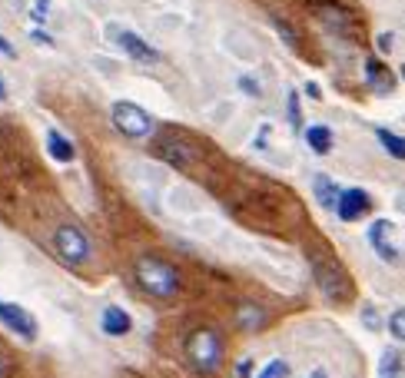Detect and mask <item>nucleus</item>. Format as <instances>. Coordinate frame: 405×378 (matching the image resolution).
<instances>
[{"label":"nucleus","mask_w":405,"mask_h":378,"mask_svg":"<svg viewBox=\"0 0 405 378\" xmlns=\"http://www.w3.org/2000/svg\"><path fill=\"white\" fill-rule=\"evenodd\" d=\"M136 279L156 299H173L180 292V272H176L173 262L160 259V256H143L136 262Z\"/></svg>","instance_id":"nucleus-1"},{"label":"nucleus","mask_w":405,"mask_h":378,"mask_svg":"<svg viewBox=\"0 0 405 378\" xmlns=\"http://www.w3.org/2000/svg\"><path fill=\"white\" fill-rule=\"evenodd\" d=\"M187 355L196 372L213 375V372L223 365V338H219L213 329H196L187 342Z\"/></svg>","instance_id":"nucleus-2"},{"label":"nucleus","mask_w":405,"mask_h":378,"mask_svg":"<svg viewBox=\"0 0 405 378\" xmlns=\"http://www.w3.org/2000/svg\"><path fill=\"white\" fill-rule=\"evenodd\" d=\"M54 249L66 266H87V262L93 259V242H90L87 232L80 226H74V223H66V226H60L54 232Z\"/></svg>","instance_id":"nucleus-3"},{"label":"nucleus","mask_w":405,"mask_h":378,"mask_svg":"<svg viewBox=\"0 0 405 378\" xmlns=\"http://www.w3.org/2000/svg\"><path fill=\"white\" fill-rule=\"evenodd\" d=\"M110 117H113V126H117L127 140H150V136H153V117L143 107L130 103V100L113 103Z\"/></svg>","instance_id":"nucleus-4"},{"label":"nucleus","mask_w":405,"mask_h":378,"mask_svg":"<svg viewBox=\"0 0 405 378\" xmlns=\"http://www.w3.org/2000/svg\"><path fill=\"white\" fill-rule=\"evenodd\" d=\"M365 236H369V246L375 249V256L382 262H399V242H395L392 219H375Z\"/></svg>","instance_id":"nucleus-5"},{"label":"nucleus","mask_w":405,"mask_h":378,"mask_svg":"<svg viewBox=\"0 0 405 378\" xmlns=\"http://www.w3.org/2000/svg\"><path fill=\"white\" fill-rule=\"evenodd\" d=\"M369 206H372L369 193L359 189V186H349V189H339V199H336L332 209H336V216H339L342 223H356L359 216L369 213Z\"/></svg>","instance_id":"nucleus-6"},{"label":"nucleus","mask_w":405,"mask_h":378,"mask_svg":"<svg viewBox=\"0 0 405 378\" xmlns=\"http://www.w3.org/2000/svg\"><path fill=\"white\" fill-rule=\"evenodd\" d=\"M0 322L7 325L11 332L20 335L23 342H33V338H37V319H33L27 309H20V305L0 299Z\"/></svg>","instance_id":"nucleus-7"},{"label":"nucleus","mask_w":405,"mask_h":378,"mask_svg":"<svg viewBox=\"0 0 405 378\" xmlns=\"http://www.w3.org/2000/svg\"><path fill=\"white\" fill-rule=\"evenodd\" d=\"M117 44L127 50V57H133L136 64H156L160 60V54H156L153 47L143 40L140 33H133V30H123V33H117Z\"/></svg>","instance_id":"nucleus-8"},{"label":"nucleus","mask_w":405,"mask_h":378,"mask_svg":"<svg viewBox=\"0 0 405 378\" xmlns=\"http://www.w3.org/2000/svg\"><path fill=\"white\" fill-rule=\"evenodd\" d=\"M100 329H103L110 338H123V335H130L133 319H130L127 309H120V305H107L103 315H100Z\"/></svg>","instance_id":"nucleus-9"},{"label":"nucleus","mask_w":405,"mask_h":378,"mask_svg":"<svg viewBox=\"0 0 405 378\" xmlns=\"http://www.w3.org/2000/svg\"><path fill=\"white\" fill-rule=\"evenodd\" d=\"M47 153H50V160H57V163H74L77 160V146L66 140L60 130H47Z\"/></svg>","instance_id":"nucleus-10"},{"label":"nucleus","mask_w":405,"mask_h":378,"mask_svg":"<svg viewBox=\"0 0 405 378\" xmlns=\"http://www.w3.org/2000/svg\"><path fill=\"white\" fill-rule=\"evenodd\" d=\"M160 156H163L166 163H173V166H189V163L196 160V150H193L189 143H183V140H166L163 150H160Z\"/></svg>","instance_id":"nucleus-11"},{"label":"nucleus","mask_w":405,"mask_h":378,"mask_svg":"<svg viewBox=\"0 0 405 378\" xmlns=\"http://www.w3.org/2000/svg\"><path fill=\"white\" fill-rule=\"evenodd\" d=\"M365 76H369V83H372L379 93H389V90H395L392 70H385L379 60H365Z\"/></svg>","instance_id":"nucleus-12"},{"label":"nucleus","mask_w":405,"mask_h":378,"mask_svg":"<svg viewBox=\"0 0 405 378\" xmlns=\"http://www.w3.org/2000/svg\"><path fill=\"white\" fill-rule=\"evenodd\" d=\"M306 146L312 153H319V156L332 153V130H329V126H309L306 130Z\"/></svg>","instance_id":"nucleus-13"},{"label":"nucleus","mask_w":405,"mask_h":378,"mask_svg":"<svg viewBox=\"0 0 405 378\" xmlns=\"http://www.w3.org/2000/svg\"><path fill=\"white\" fill-rule=\"evenodd\" d=\"M312 189H316L319 206H326V209H332L336 199H339V186L332 183L329 176H316V179H312Z\"/></svg>","instance_id":"nucleus-14"},{"label":"nucleus","mask_w":405,"mask_h":378,"mask_svg":"<svg viewBox=\"0 0 405 378\" xmlns=\"http://www.w3.org/2000/svg\"><path fill=\"white\" fill-rule=\"evenodd\" d=\"M379 378H402V352L399 348H389L379 358Z\"/></svg>","instance_id":"nucleus-15"},{"label":"nucleus","mask_w":405,"mask_h":378,"mask_svg":"<svg viewBox=\"0 0 405 378\" xmlns=\"http://www.w3.org/2000/svg\"><path fill=\"white\" fill-rule=\"evenodd\" d=\"M375 136L382 140L385 153H392L395 160H405V146H402V136H399V133H392V130H385V126H379V130H375Z\"/></svg>","instance_id":"nucleus-16"},{"label":"nucleus","mask_w":405,"mask_h":378,"mask_svg":"<svg viewBox=\"0 0 405 378\" xmlns=\"http://www.w3.org/2000/svg\"><path fill=\"white\" fill-rule=\"evenodd\" d=\"M256 378H289V365H286L283 358H273V362H269Z\"/></svg>","instance_id":"nucleus-17"},{"label":"nucleus","mask_w":405,"mask_h":378,"mask_svg":"<svg viewBox=\"0 0 405 378\" xmlns=\"http://www.w3.org/2000/svg\"><path fill=\"white\" fill-rule=\"evenodd\" d=\"M263 319H266V315L259 312V309H252V305H246V309L240 312V325H242V329H259Z\"/></svg>","instance_id":"nucleus-18"},{"label":"nucleus","mask_w":405,"mask_h":378,"mask_svg":"<svg viewBox=\"0 0 405 378\" xmlns=\"http://www.w3.org/2000/svg\"><path fill=\"white\" fill-rule=\"evenodd\" d=\"M402 319H405V312H402V309H395V312H392V319H389V332L395 335V342H402Z\"/></svg>","instance_id":"nucleus-19"},{"label":"nucleus","mask_w":405,"mask_h":378,"mask_svg":"<svg viewBox=\"0 0 405 378\" xmlns=\"http://www.w3.org/2000/svg\"><path fill=\"white\" fill-rule=\"evenodd\" d=\"M289 119H293V126H303V113H299V97L296 93H289Z\"/></svg>","instance_id":"nucleus-20"},{"label":"nucleus","mask_w":405,"mask_h":378,"mask_svg":"<svg viewBox=\"0 0 405 378\" xmlns=\"http://www.w3.org/2000/svg\"><path fill=\"white\" fill-rule=\"evenodd\" d=\"M47 11H50V0H37V7H33V17H37V20H44Z\"/></svg>","instance_id":"nucleus-21"},{"label":"nucleus","mask_w":405,"mask_h":378,"mask_svg":"<svg viewBox=\"0 0 405 378\" xmlns=\"http://www.w3.org/2000/svg\"><path fill=\"white\" fill-rule=\"evenodd\" d=\"M379 50H382V54L392 50V33H382V37H379Z\"/></svg>","instance_id":"nucleus-22"},{"label":"nucleus","mask_w":405,"mask_h":378,"mask_svg":"<svg viewBox=\"0 0 405 378\" xmlns=\"http://www.w3.org/2000/svg\"><path fill=\"white\" fill-rule=\"evenodd\" d=\"M0 54H4V57H13V47H11V40H7L4 33H0Z\"/></svg>","instance_id":"nucleus-23"},{"label":"nucleus","mask_w":405,"mask_h":378,"mask_svg":"<svg viewBox=\"0 0 405 378\" xmlns=\"http://www.w3.org/2000/svg\"><path fill=\"white\" fill-rule=\"evenodd\" d=\"M240 83H242V90H246V93H252V97H259V87H256L252 80H246V76H242Z\"/></svg>","instance_id":"nucleus-24"},{"label":"nucleus","mask_w":405,"mask_h":378,"mask_svg":"<svg viewBox=\"0 0 405 378\" xmlns=\"http://www.w3.org/2000/svg\"><path fill=\"white\" fill-rule=\"evenodd\" d=\"M240 378H252V362H250V358L240 362Z\"/></svg>","instance_id":"nucleus-25"},{"label":"nucleus","mask_w":405,"mask_h":378,"mask_svg":"<svg viewBox=\"0 0 405 378\" xmlns=\"http://www.w3.org/2000/svg\"><path fill=\"white\" fill-rule=\"evenodd\" d=\"M306 93L312 100H322V90H319V83H306Z\"/></svg>","instance_id":"nucleus-26"},{"label":"nucleus","mask_w":405,"mask_h":378,"mask_svg":"<svg viewBox=\"0 0 405 378\" xmlns=\"http://www.w3.org/2000/svg\"><path fill=\"white\" fill-rule=\"evenodd\" d=\"M33 40H37V44H47V47L54 44V40H50V37H47V33H40V30H33Z\"/></svg>","instance_id":"nucleus-27"},{"label":"nucleus","mask_w":405,"mask_h":378,"mask_svg":"<svg viewBox=\"0 0 405 378\" xmlns=\"http://www.w3.org/2000/svg\"><path fill=\"white\" fill-rule=\"evenodd\" d=\"M7 375H11V362L0 355V378H7Z\"/></svg>","instance_id":"nucleus-28"},{"label":"nucleus","mask_w":405,"mask_h":378,"mask_svg":"<svg viewBox=\"0 0 405 378\" xmlns=\"http://www.w3.org/2000/svg\"><path fill=\"white\" fill-rule=\"evenodd\" d=\"M309 378H329V375H326V368H312V375Z\"/></svg>","instance_id":"nucleus-29"},{"label":"nucleus","mask_w":405,"mask_h":378,"mask_svg":"<svg viewBox=\"0 0 405 378\" xmlns=\"http://www.w3.org/2000/svg\"><path fill=\"white\" fill-rule=\"evenodd\" d=\"M7 97V87H4V80H0V100Z\"/></svg>","instance_id":"nucleus-30"}]
</instances>
